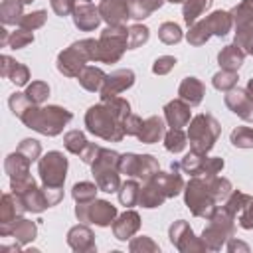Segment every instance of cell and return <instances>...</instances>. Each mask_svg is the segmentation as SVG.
Returning a JSON list of instances; mask_svg holds the SVG:
<instances>
[{"instance_id":"6da1fadb","label":"cell","mask_w":253,"mask_h":253,"mask_svg":"<svg viewBox=\"0 0 253 253\" xmlns=\"http://www.w3.org/2000/svg\"><path fill=\"white\" fill-rule=\"evenodd\" d=\"M69 119H71V115L65 113V109L49 107V109H40V111H36L34 117L28 119L26 123H28L32 128H36V130H40V132H43V134H49V126H47V125H51L53 134H55V132H59L61 125H63L65 121H69Z\"/></svg>"},{"instance_id":"7a4b0ae2","label":"cell","mask_w":253,"mask_h":253,"mask_svg":"<svg viewBox=\"0 0 253 253\" xmlns=\"http://www.w3.org/2000/svg\"><path fill=\"white\" fill-rule=\"evenodd\" d=\"M65 168H67V160L59 152H49L40 162V174L47 186H59L65 178Z\"/></svg>"},{"instance_id":"3957f363","label":"cell","mask_w":253,"mask_h":253,"mask_svg":"<svg viewBox=\"0 0 253 253\" xmlns=\"http://www.w3.org/2000/svg\"><path fill=\"white\" fill-rule=\"evenodd\" d=\"M101 12L105 14V20L109 24H117L126 16V4L123 0H105L101 4Z\"/></svg>"},{"instance_id":"277c9868","label":"cell","mask_w":253,"mask_h":253,"mask_svg":"<svg viewBox=\"0 0 253 253\" xmlns=\"http://www.w3.org/2000/svg\"><path fill=\"white\" fill-rule=\"evenodd\" d=\"M180 95L188 99L192 105H196L202 101V85L196 81V77H188L180 87Z\"/></svg>"},{"instance_id":"5b68a950","label":"cell","mask_w":253,"mask_h":253,"mask_svg":"<svg viewBox=\"0 0 253 253\" xmlns=\"http://www.w3.org/2000/svg\"><path fill=\"white\" fill-rule=\"evenodd\" d=\"M166 117H168V121L172 123V126H182L186 121H188V109L180 103V101H174V103H170L168 107H166Z\"/></svg>"},{"instance_id":"8992f818","label":"cell","mask_w":253,"mask_h":253,"mask_svg":"<svg viewBox=\"0 0 253 253\" xmlns=\"http://www.w3.org/2000/svg\"><path fill=\"white\" fill-rule=\"evenodd\" d=\"M210 4H211V0H190V2L184 6V20H186V24H188V26L194 24L196 18L202 14V10L208 8Z\"/></svg>"},{"instance_id":"52a82bcc","label":"cell","mask_w":253,"mask_h":253,"mask_svg":"<svg viewBox=\"0 0 253 253\" xmlns=\"http://www.w3.org/2000/svg\"><path fill=\"white\" fill-rule=\"evenodd\" d=\"M162 128H164V126H162V121L154 117V119H150V121L146 123V128H142V130L138 132V136H140L144 142H154V140L162 134Z\"/></svg>"},{"instance_id":"ba28073f","label":"cell","mask_w":253,"mask_h":253,"mask_svg":"<svg viewBox=\"0 0 253 253\" xmlns=\"http://www.w3.org/2000/svg\"><path fill=\"white\" fill-rule=\"evenodd\" d=\"M241 61H243V53H239L235 45H227V47H225V51H223V53H219V63L229 65V67H233V69H235V67H239V65H241Z\"/></svg>"},{"instance_id":"9c48e42d","label":"cell","mask_w":253,"mask_h":253,"mask_svg":"<svg viewBox=\"0 0 253 253\" xmlns=\"http://www.w3.org/2000/svg\"><path fill=\"white\" fill-rule=\"evenodd\" d=\"M180 38H182V34H180V28H178L176 24H164V26L160 28V40H162V42L174 43V42H178Z\"/></svg>"},{"instance_id":"30bf717a","label":"cell","mask_w":253,"mask_h":253,"mask_svg":"<svg viewBox=\"0 0 253 253\" xmlns=\"http://www.w3.org/2000/svg\"><path fill=\"white\" fill-rule=\"evenodd\" d=\"M231 140L235 146H253V130L249 128H237L231 134Z\"/></svg>"},{"instance_id":"8fae6325","label":"cell","mask_w":253,"mask_h":253,"mask_svg":"<svg viewBox=\"0 0 253 253\" xmlns=\"http://www.w3.org/2000/svg\"><path fill=\"white\" fill-rule=\"evenodd\" d=\"M184 134L178 130V128H174L172 132H168V136H166V148L168 150H172V152H178V150H182L184 148Z\"/></svg>"},{"instance_id":"7c38bea8","label":"cell","mask_w":253,"mask_h":253,"mask_svg":"<svg viewBox=\"0 0 253 253\" xmlns=\"http://www.w3.org/2000/svg\"><path fill=\"white\" fill-rule=\"evenodd\" d=\"M128 36L132 38L130 47H136L138 43H142V42L148 40V30H146V28H140V26H132L130 32H128Z\"/></svg>"},{"instance_id":"4fadbf2b","label":"cell","mask_w":253,"mask_h":253,"mask_svg":"<svg viewBox=\"0 0 253 253\" xmlns=\"http://www.w3.org/2000/svg\"><path fill=\"white\" fill-rule=\"evenodd\" d=\"M47 93H49V89H47V87H45L43 83H34V85H32L30 89H28V93H26V95H28V97H30L32 101L40 103V101H42V99H43V97H45Z\"/></svg>"},{"instance_id":"5bb4252c","label":"cell","mask_w":253,"mask_h":253,"mask_svg":"<svg viewBox=\"0 0 253 253\" xmlns=\"http://www.w3.org/2000/svg\"><path fill=\"white\" fill-rule=\"evenodd\" d=\"M136 194H138L136 184H134V182H126V184L123 186V192H121V202L126 204V206H130V204L134 202V196H136Z\"/></svg>"},{"instance_id":"9a60e30c","label":"cell","mask_w":253,"mask_h":253,"mask_svg":"<svg viewBox=\"0 0 253 253\" xmlns=\"http://www.w3.org/2000/svg\"><path fill=\"white\" fill-rule=\"evenodd\" d=\"M43 18H45V12H36V14H28L26 18H22V26H32V28H36V26H40L42 22H43Z\"/></svg>"},{"instance_id":"2e32d148","label":"cell","mask_w":253,"mask_h":253,"mask_svg":"<svg viewBox=\"0 0 253 253\" xmlns=\"http://www.w3.org/2000/svg\"><path fill=\"white\" fill-rule=\"evenodd\" d=\"M10 79H12L16 85H24L26 79H28V69L22 67V65H18V63H14V73L10 75Z\"/></svg>"},{"instance_id":"e0dca14e","label":"cell","mask_w":253,"mask_h":253,"mask_svg":"<svg viewBox=\"0 0 253 253\" xmlns=\"http://www.w3.org/2000/svg\"><path fill=\"white\" fill-rule=\"evenodd\" d=\"M34 40V36H30V34H22V32H18V34H14L12 36V40H10V45L14 47V49H18V47H22V45H26L28 42H32Z\"/></svg>"},{"instance_id":"ac0fdd59","label":"cell","mask_w":253,"mask_h":253,"mask_svg":"<svg viewBox=\"0 0 253 253\" xmlns=\"http://www.w3.org/2000/svg\"><path fill=\"white\" fill-rule=\"evenodd\" d=\"M249 91H251V97H253V79L249 81Z\"/></svg>"},{"instance_id":"d6986e66","label":"cell","mask_w":253,"mask_h":253,"mask_svg":"<svg viewBox=\"0 0 253 253\" xmlns=\"http://www.w3.org/2000/svg\"><path fill=\"white\" fill-rule=\"evenodd\" d=\"M20 2H22V4H28V2H32V0H20Z\"/></svg>"},{"instance_id":"ffe728a7","label":"cell","mask_w":253,"mask_h":253,"mask_svg":"<svg viewBox=\"0 0 253 253\" xmlns=\"http://www.w3.org/2000/svg\"><path fill=\"white\" fill-rule=\"evenodd\" d=\"M170 2H182V0H170Z\"/></svg>"}]
</instances>
